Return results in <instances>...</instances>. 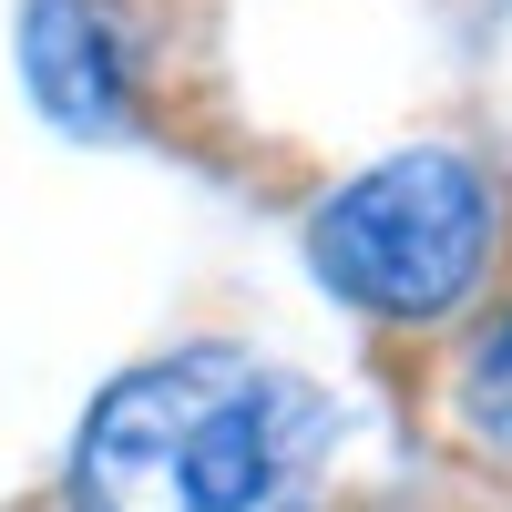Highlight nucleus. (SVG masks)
Instances as JSON below:
<instances>
[{"instance_id": "f257e3e1", "label": "nucleus", "mask_w": 512, "mask_h": 512, "mask_svg": "<svg viewBox=\"0 0 512 512\" xmlns=\"http://www.w3.org/2000/svg\"><path fill=\"white\" fill-rule=\"evenodd\" d=\"M328 400L246 349L123 369L72 441L82 512H308Z\"/></svg>"}, {"instance_id": "f03ea898", "label": "nucleus", "mask_w": 512, "mask_h": 512, "mask_svg": "<svg viewBox=\"0 0 512 512\" xmlns=\"http://www.w3.org/2000/svg\"><path fill=\"white\" fill-rule=\"evenodd\" d=\"M308 256L369 318H441L492 267V185L441 144L390 154V164H369L359 185H338L318 205Z\"/></svg>"}, {"instance_id": "7ed1b4c3", "label": "nucleus", "mask_w": 512, "mask_h": 512, "mask_svg": "<svg viewBox=\"0 0 512 512\" xmlns=\"http://www.w3.org/2000/svg\"><path fill=\"white\" fill-rule=\"evenodd\" d=\"M21 82L62 134H113L134 103V31L113 0H31L21 11Z\"/></svg>"}, {"instance_id": "20e7f679", "label": "nucleus", "mask_w": 512, "mask_h": 512, "mask_svg": "<svg viewBox=\"0 0 512 512\" xmlns=\"http://www.w3.org/2000/svg\"><path fill=\"white\" fill-rule=\"evenodd\" d=\"M461 420H472L492 451H512V318L472 349V369H461Z\"/></svg>"}]
</instances>
